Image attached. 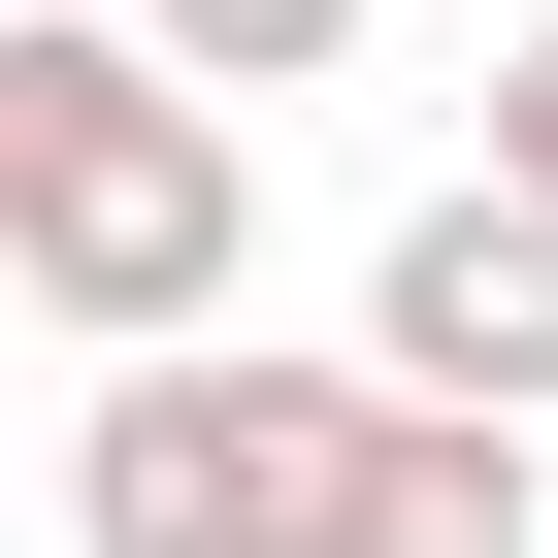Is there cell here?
Here are the masks:
<instances>
[{"instance_id":"cell-1","label":"cell","mask_w":558,"mask_h":558,"mask_svg":"<svg viewBox=\"0 0 558 558\" xmlns=\"http://www.w3.org/2000/svg\"><path fill=\"white\" fill-rule=\"evenodd\" d=\"M0 296H34L66 362L230 329L263 296V99L165 66L132 0H0Z\"/></svg>"},{"instance_id":"cell-2","label":"cell","mask_w":558,"mask_h":558,"mask_svg":"<svg viewBox=\"0 0 558 558\" xmlns=\"http://www.w3.org/2000/svg\"><path fill=\"white\" fill-rule=\"evenodd\" d=\"M362 427H395V362L132 329V362H99V427H66V558H362Z\"/></svg>"},{"instance_id":"cell-3","label":"cell","mask_w":558,"mask_h":558,"mask_svg":"<svg viewBox=\"0 0 558 558\" xmlns=\"http://www.w3.org/2000/svg\"><path fill=\"white\" fill-rule=\"evenodd\" d=\"M362 362H427V395H558V197H525V165L395 197V263H362Z\"/></svg>"},{"instance_id":"cell-4","label":"cell","mask_w":558,"mask_h":558,"mask_svg":"<svg viewBox=\"0 0 558 558\" xmlns=\"http://www.w3.org/2000/svg\"><path fill=\"white\" fill-rule=\"evenodd\" d=\"M362 558H558V395H427L362 427Z\"/></svg>"},{"instance_id":"cell-5","label":"cell","mask_w":558,"mask_h":558,"mask_svg":"<svg viewBox=\"0 0 558 558\" xmlns=\"http://www.w3.org/2000/svg\"><path fill=\"white\" fill-rule=\"evenodd\" d=\"M132 34H165V66H230V99H329V66H362V0H132Z\"/></svg>"},{"instance_id":"cell-6","label":"cell","mask_w":558,"mask_h":558,"mask_svg":"<svg viewBox=\"0 0 558 558\" xmlns=\"http://www.w3.org/2000/svg\"><path fill=\"white\" fill-rule=\"evenodd\" d=\"M493 165H525V197H558V34H493Z\"/></svg>"},{"instance_id":"cell-7","label":"cell","mask_w":558,"mask_h":558,"mask_svg":"<svg viewBox=\"0 0 558 558\" xmlns=\"http://www.w3.org/2000/svg\"><path fill=\"white\" fill-rule=\"evenodd\" d=\"M0 558H34V493H0Z\"/></svg>"}]
</instances>
